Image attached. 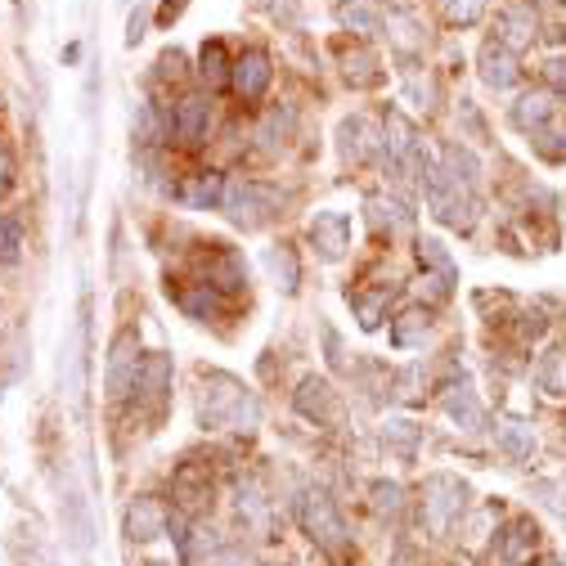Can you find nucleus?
I'll return each mask as SVG.
<instances>
[{
	"instance_id": "nucleus-1",
	"label": "nucleus",
	"mask_w": 566,
	"mask_h": 566,
	"mask_svg": "<svg viewBox=\"0 0 566 566\" xmlns=\"http://www.w3.org/2000/svg\"><path fill=\"white\" fill-rule=\"evenodd\" d=\"M198 422H202L207 432H221V428L252 432L256 422H261V405H256V396L239 378L207 374L202 378V391H198Z\"/></svg>"
},
{
	"instance_id": "nucleus-2",
	"label": "nucleus",
	"mask_w": 566,
	"mask_h": 566,
	"mask_svg": "<svg viewBox=\"0 0 566 566\" xmlns=\"http://www.w3.org/2000/svg\"><path fill=\"white\" fill-rule=\"evenodd\" d=\"M297 522H302V531L311 535V544H319L324 553H346V544H350V535H346V522H342V513H337V504L328 500L324 490H302V500H297Z\"/></svg>"
},
{
	"instance_id": "nucleus-3",
	"label": "nucleus",
	"mask_w": 566,
	"mask_h": 566,
	"mask_svg": "<svg viewBox=\"0 0 566 566\" xmlns=\"http://www.w3.org/2000/svg\"><path fill=\"white\" fill-rule=\"evenodd\" d=\"M468 509V485L450 472H432L422 481V526L428 531H450Z\"/></svg>"
},
{
	"instance_id": "nucleus-4",
	"label": "nucleus",
	"mask_w": 566,
	"mask_h": 566,
	"mask_svg": "<svg viewBox=\"0 0 566 566\" xmlns=\"http://www.w3.org/2000/svg\"><path fill=\"white\" fill-rule=\"evenodd\" d=\"M221 211H226L234 226L256 230V226L270 217V211H274V189H265V185H256V180H248V176H234V180H226Z\"/></svg>"
},
{
	"instance_id": "nucleus-5",
	"label": "nucleus",
	"mask_w": 566,
	"mask_h": 566,
	"mask_svg": "<svg viewBox=\"0 0 566 566\" xmlns=\"http://www.w3.org/2000/svg\"><path fill=\"white\" fill-rule=\"evenodd\" d=\"M139 365H145V350H139V333L135 328H122L108 346V400H126L135 391V378H139Z\"/></svg>"
},
{
	"instance_id": "nucleus-6",
	"label": "nucleus",
	"mask_w": 566,
	"mask_h": 566,
	"mask_svg": "<svg viewBox=\"0 0 566 566\" xmlns=\"http://www.w3.org/2000/svg\"><path fill=\"white\" fill-rule=\"evenodd\" d=\"M293 405H297V413H306L311 422H319V428H342V418H346L337 391H333L324 378H306V382L297 387Z\"/></svg>"
},
{
	"instance_id": "nucleus-7",
	"label": "nucleus",
	"mask_w": 566,
	"mask_h": 566,
	"mask_svg": "<svg viewBox=\"0 0 566 566\" xmlns=\"http://www.w3.org/2000/svg\"><path fill=\"white\" fill-rule=\"evenodd\" d=\"M270 77H274V67H270V54H265V50H243V54L234 59V67H230V86H234V95L248 99V104H256V99L270 91Z\"/></svg>"
},
{
	"instance_id": "nucleus-8",
	"label": "nucleus",
	"mask_w": 566,
	"mask_h": 566,
	"mask_svg": "<svg viewBox=\"0 0 566 566\" xmlns=\"http://www.w3.org/2000/svg\"><path fill=\"white\" fill-rule=\"evenodd\" d=\"M311 243L324 261H342L346 248H350V221L346 211H319V217L311 221Z\"/></svg>"
},
{
	"instance_id": "nucleus-9",
	"label": "nucleus",
	"mask_w": 566,
	"mask_h": 566,
	"mask_svg": "<svg viewBox=\"0 0 566 566\" xmlns=\"http://www.w3.org/2000/svg\"><path fill=\"white\" fill-rule=\"evenodd\" d=\"M176 548H180V562L185 566H221L226 562V544H221V535L211 531V526H185V535L176 539Z\"/></svg>"
},
{
	"instance_id": "nucleus-10",
	"label": "nucleus",
	"mask_w": 566,
	"mask_h": 566,
	"mask_svg": "<svg viewBox=\"0 0 566 566\" xmlns=\"http://www.w3.org/2000/svg\"><path fill=\"white\" fill-rule=\"evenodd\" d=\"M126 535H130L135 544L163 539V535H171V513H167L158 500H135L130 513H126Z\"/></svg>"
},
{
	"instance_id": "nucleus-11",
	"label": "nucleus",
	"mask_w": 566,
	"mask_h": 566,
	"mask_svg": "<svg viewBox=\"0 0 566 566\" xmlns=\"http://www.w3.org/2000/svg\"><path fill=\"white\" fill-rule=\"evenodd\" d=\"M167 391H171V360L167 356H149L145 365H139V378H135V400L149 405L154 413H163Z\"/></svg>"
},
{
	"instance_id": "nucleus-12",
	"label": "nucleus",
	"mask_w": 566,
	"mask_h": 566,
	"mask_svg": "<svg viewBox=\"0 0 566 566\" xmlns=\"http://www.w3.org/2000/svg\"><path fill=\"white\" fill-rule=\"evenodd\" d=\"M171 130L185 139V145H202L207 130H211V99L202 95H185L171 113Z\"/></svg>"
},
{
	"instance_id": "nucleus-13",
	"label": "nucleus",
	"mask_w": 566,
	"mask_h": 566,
	"mask_svg": "<svg viewBox=\"0 0 566 566\" xmlns=\"http://www.w3.org/2000/svg\"><path fill=\"white\" fill-rule=\"evenodd\" d=\"M535 548H539V526L531 517H513L500 535V562L504 566H526L535 557Z\"/></svg>"
},
{
	"instance_id": "nucleus-14",
	"label": "nucleus",
	"mask_w": 566,
	"mask_h": 566,
	"mask_svg": "<svg viewBox=\"0 0 566 566\" xmlns=\"http://www.w3.org/2000/svg\"><path fill=\"white\" fill-rule=\"evenodd\" d=\"M481 82L490 91H513L517 86V54L500 41H485L481 45Z\"/></svg>"
},
{
	"instance_id": "nucleus-15",
	"label": "nucleus",
	"mask_w": 566,
	"mask_h": 566,
	"mask_svg": "<svg viewBox=\"0 0 566 566\" xmlns=\"http://www.w3.org/2000/svg\"><path fill=\"white\" fill-rule=\"evenodd\" d=\"M494 441L500 450L513 459V463H531L535 459V428L526 418H500V428H494Z\"/></svg>"
},
{
	"instance_id": "nucleus-16",
	"label": "nucleus",
	"mask_w": 566,
	"mask_h": 566,
	"mask_svg": "<svg viewBox=\"0 0 566 566\" xmlns=\"http://www.w3.org/2000/svg\"><path fill=\"white\" fill-rule=\"evenodd\" d=\"M441 405H446V413L459 422L463 432H481V428H485V409H481V400H476V391H472L468 382H459V387H446Z\"/></svg>"
},
{
	"instance_id": "nucleus-17",
	"label": "nucleus",
	"mask_w": 566,
	"mask_h": 566,
	"mask_svg": "<svg viewBox=\"0 0 566 566\" xmlns=\"http://www.w3.org/2000/svg\"><path fill=\"white\" fill-rule=\"evenodd\" d=\"M176 500H180V509L185 513H198L202 504H207V494H211V472L207 468H198V463H185V468H176Z\"/></svg>"
},
{
	"instance_id": "nucleus-18",
	"label": "nucleus",
	"mask_w": 566,
	"mask_h": 566,
	"mask_svg": "<svg viewBox=\"0 0 566 566\" xmlns=\"http://www.w3.org/2000/svg\"><path fill=\"white\" fill-rule=\"evenodd\" d=\"M418 261H422V270L437 274L432 283L450 297V289L459 283V265H454V256L446 252V243H441V239H422V243H418Z\"/></svg>"
},
{
	"instance_id": "nucleus-19",
	"label": "nucleus",
	"mask_w": 566,
	"mask_h": 566,
	"mask_svg": "<svg viewBox=\"0 0 566 566\" xmlns=\"http://www.w3.org/2000/svg\"><path fill=\"white\" fill-rule=\"evenodd\" d=\"M337 135H342V158H346V163H365V158L374 154V122H369L365 113L346 117Z\"/></svg>"
},
{
	"instance_id": "nucleus-20",
	"label": "nucleus",
	"mask_w": 566,
	"mask_h": 566,
	"mask_svg": "<svg viewBox=\"0 0 566 566\" xmlns=\"http://www.w3.org/2000/svg\"><path fill=\"white\" fill-rule=\"evenodd\" d=\"M337 23L346 32H360V36H378L382 32V14L374 6H365V0H337Z\"/></svg>"
},
{
	"instance_id": "nucleus-21",
	"label": "nucleus",
	"mask_w": 566,
	"mask_h": 566,
	"mask_svg": "<svg viewBox=\"0 0 566 566\" xmlns=\"http://www.w3.org/2000/svg\"><path fill=\"white\" fill-rule=\"evenodd\" d=\"M221 198H226V176H217V171H202V176H193L189 185H180V202H189V207H221Z\"/></svg>"
},
{
	"instance_id": "nucleus-22",
	"label": "nucleus",
	"mask_w": 566,
	"mask_h": 566,
	"mask_svg": "<svg viewBox=\"0 0 566 566\" xmlns=\"http://www.w3.org/2000/svg\"><path fill=\"white\" fill-rule=\"evenodd\" d=\"M365 211H369V226H374V230H405V226H409L405 202H400V198H387V193H374V198L365 202Z\"/></svg>"
},
{
	"instance_id": "nucleus-23",
	"label": "nucleus",
	"mask_w": 566,
	"mask_h": 566,
	"mask_svg": "<svg viewBox=\"0 0 566 566\" xmlns=\"http://www.w3.org/2000/svg\"><path fill=\"white\" fill-rule=\"evenodd\" d=\"M548 117H553L548 95H526V99H517V108H513V126H517V130H526V135L544 130V126H548Z\"/></svg>"
},
{
	"instance_id": "nucleus-24",
	"label": "nucleus",
	"mask_w": 566,
	"mask_h": 566,
	"mask_svg": "<svg viewBox=\"0 0 566 566\" xmlns=\"http://www.w3.org/2000/svg\"><path fill=\"white\" fill-rule=\"evenodd\" d=\"M265 270H270V279H274V289H283V293H297V256L289 252V248H265Z\"/></svg>"
},
{
	"instance_id": "nucleus-25",
	"label": "nucleus",
	"mask_w": 566,
	"mask_h": 566,
	"mask_svg": "<svg viewBox=\"0 0 566 566\" xmlns=\"http://www.w3.org/2000/svg\"><path fill=\"white\" fill-rule=\"evenodd\" d=\"M500 45H509L513 54L522 50V45H531L535 41V19L526 14V10H504V19H500Z\"/></svg>"
},
{
	"instance_id": "nucleus-26",
	"label": "nucleus",
	"mask_w": 566,
	"mask_h": 566,
	"mask_svg": "<svg viewBox=\"0 0 566 566\" xmlns=\"http://www.w3.org/2000/svg\"><path fill=\"white\" fill-rule=\"evenodd\" d=\"M535 382H539V391H548V396H566V350H562V346L548 350V356L539 360Z\"/></svg>"
},
{
	"instance_id": "nucleus-27",
	"label": "nucleus",
	"mask_w": 566,
	"mask_h": 566,
	"mask_svg": "<svg viewBox=\"0 0 566 566\" xmlns=\"http://www.w3.org/2000/svg\"><path fill=\"white\" fill-rule=\"evenodd\" d=\"M207 283H217L226 293H239L243 289V261L234 252H211V279Z\"/></svg>"
},
{
	"instance_id": "nucleus-28",
	"label": "nucleus",
	"mask_w": 566,
	"mask_h": 566,
	"mask_svg": "<svg viewBox=\"0 0 566 566\" xmlns=\"http://www.w3.org/2000/svg\"><path fill=\"white\" fill-rule=\"evenodd\" d=\"M176 302L189 319H217V293H211V283H193V289H185Z\"/></svg>"
},
{
	"instance_id": "nucleus-29",
	"label": "nucleus",
	"mask_w": 566,
	"mask_h": 566,
	"mask_svg": "<svg viewBox=\"0 0 566 566\" xmlns=\"http://www.w3.org/2000/svg\"><path fill=\"white\" fill-rule=\"evenodd\" d=\"M63 526H67V535H73L77 548H91V522H86L82 494H63Z\"/></svg>"
},
{
	"instance_id": "nucleus-30",
	"label": "nucleus",
	"mask_w": 566,
	"mask_h": 566,
	"mask_svg": "<svg viewBox=\"0 0 566 566\" xmlns=\"http://www.w3.org/2000/svg\"><path fill=\"white\" fill-rule=\"evenodd\" d=\"M428 328H432V315H428V311H405V315L391 324V342H396V346H413V342L428 337Z\"/></svg>"
},
{
	"instance_id": "nucleus-31",
	"label": "nucleus",
	"mask_w": 566,
	"mask_h": 566,
	"mask_svg": "<svg viewBox=\"0 0 566 566\" xmlns=\"http://www.w3.org/2000/svg\"><path fill=\"white\" fill-rule=\"evenodd\" d=\"M234 504H239V517L248 522V526H265V500H261V485L256 481H239V490H234Z\"/></svg>"
},
{
	"instance_id": "nucleus-32",
	"label": "nucleus",
	"mask_w": 566,
	"mask_h": 566,
	"mask_svg": "<svg viewBox=\"0 0 566 566\" xmlns=\"http://www.w3.org/2000/svg\"><path fill=\"white\" fill-rule=\"evenodd\" d=\"M382 446L396 450V454H413V446H418V428H413L409 418H387V422H382Z\"/></svg>"
},
{
	"instance_id": "nucleus-33",
	"label": "nucleus",
	"mask_w": 566,
	"mask_h": 566,
	"mask_svg": "<svg viewBox=\"0 0 566 566\" xmlns=\"http://www.w3.org/2000/svg\"><path fill=\"white\" fill-rule=\"evenodd\" d=\"M374 509H378V517H400L405 513V485L400 481H374Z\"/></svg>"
},
{
	"instance_id": "nucleus-34",
	"label": "nucleus",
	"mask_w": 566,
	"mask_h": 566,
	"mask_svg": "<svg viewBox=\"0 0 566 566\" xmlns=\"http://www.w3.org/2000/svg\"><path fill=\"white\" fill-rule=\"evenodd\" d=\"M230 67H234V63H226V45H221V41H207V45H202V77H207L211 86H221V82L230 77Z\"/></svg>"
},
{
	"instance_id": "nucleus-35",
	"label": "nucleus",
	"mask_w": 566,
	"mask_h": 566,
	"mask_svg": "<svg viewBox=\"0 0 566 566\" xmlns=\"http://www.w3.org/2000/svg\"><path fill=\"white\" fill-rule=\"evenodd\" d=\"M23 256V226L14 217H0V265H14Z\"/></svg>"
},
{
	"instance_id": "nucleus-36",
	"label": "nucleus",
	"mask_w": 566,
	"mask_h": 566,
	"mask_svg": "<svg viewBox=\"0 0 566 566\" xmlns=\"http://www.w3.org/2000/svg\"><path fill=\"white\" fill-rule=\"evenodd\" d=\"M446 171H450L459 185H468V189H472V185H476V176H481L476 158H472L468 149H459V145H454V149H446Z\"/></svg>"
},
{
	"instance_id": "nucleus-37",
	"label": "nucleus",
	"mask_w": 566,
	"mask_h": 566,
	"mask_svg": "<svg viewBox=\"0 0 566 566\" xmlns=\"http://www.w3.org/2000/svg\"><path fill=\"white\" fill-rule=\"evenodd\" d=\"M531 145H535V154L539 158H548V163H566V130H535L531 135Z\"/></svg>"
},
{
	"instance_id": "nucleus-38",
	"label": "nucleus",
	"mask_w": 566,
	"mask_h": 566,
	"mask_svg": "<svg viewBox=\"0 0 566 566\" xmlns=\"http://www.w3.org/2000/svg\"><path fill=\"white\" fill-rule=\"evenodd\" d=\"M485 14V0H446V19L454 23V28H468V23H476Z\"/></svg>"
},
{
	"instance_id": "nucleus-39",
	"label": "nucleus",
	"mask_w": 566,
	"mask_h": 566,
	"mask_svg": "<svg viewBox=\"0 0 566 566\" xmlns=\"http://www.w3.org/2000/svg\"><path fill=\"white\" fill-rule=\"evenodd\" d=\"M387 302H391V289H382V293H374V297H360V302H356V306H360V324H365V328H378Z\"/></svg>"
},
{
	"instance_id": "nucleus-40",
	"label": "nucleus",
	"mask_w": 566,
	"mask_h": 566,
	"mask_svg": "<svg viewBox=\"0 0 566 566\" xmlns=\"http://www.w3.org/2000/svg\"><path fill=\"white\" fill-rule=\"evenodd\" d=\"M185 6H189V0H167V6L158 10V23H163V28H171V23L185 14Z\"/></svg>"
},
{
	"instance_id": "nucleus-41",
	"label": "nucleus",
	"mask_w": 566,
	"mask_h": 566,
	"mask_svg": "<svg viewBox=\"0 0 566 566\" xmlns=\"http://www.w3.org/2000/svg\"><path fill=\"white\" fill-rule=\"evenodd\" d=\"M544 77H548V86H557V91H566V59H553V63L544 67Z\"/></svg>"
},
{
	"instance_id": "nucleus-42",
	"label": "nucleus",
	"mask_w": 566,
	"mask_h": 566,
	"mask_svg": "<svg viewBox=\"0 0 566 566\" xmlns=\"http://www.w3.org/2000/svg\"><path fill=\"white\" fill-rule=\"evenodd\" d=\"M10 176H14V163H10V149L0 145V193L10 189Z\"/></svg>"
},
{
	"instance_id": "nucleus-43",
	"label": "nucleus",
	"mask_w": 566,
	"mask_h": 566,
	"mask_svg": "<svg viewBox=\"0 0 566 566\" xmlns=\"http://www.w3.org/2000/svg\"><path fill=\"white\" fill-rule=\"evenodd\" d=\"M139 36H145V14H130V32H126V45H139Z\"/></svg>"
},
{
	"instance_id": "nucleus-44",
	"label": "nucleus",
	"mask_w": 566,
	"mask_h": 566,
	"mask_svg": "<svg viewBox=\"0 0 566 566\" xmlns=\"http://www.w3.org/2000/svg\"><path fill=\"white\" fill-rule=\"evenodd\" d=\"M221 566H256V562H248V557H239V553H226V562Z\"/></svg>"
},
{
	"instance_id": "nucleus-45",
	"label": "nucleus",
	"mask_w": 566,
	"mask_h": 566,
	"mask_svg": "<svg viewBox=\"0 0 566 566\" xmlns=\"http://www.w3.org/2000/svg\"><path fill=\"white\" fill-rule=\"evenodd\" d=\"M544 566H566V562H562V557H548V562H544Z\"/></svg>"
}]
</instances>
